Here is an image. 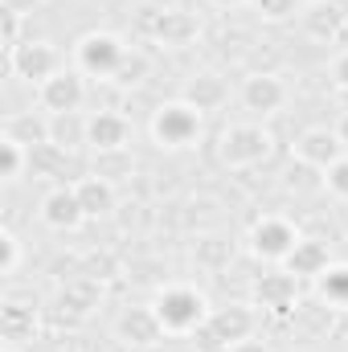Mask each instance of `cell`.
<instances>
[{
    "label": "cell",
    "instance_id": "obj_23",
    "mask_svg": "<svg viewBox=\"0 0 348 352\" xmlns=\"http://www.w3.org/2000/svg\"><path fill=\"white\" fill-rule=\"evenodd\" d=\"M332 78H336L340 87H348V50L336 58V62H332Z\"/></svg>",
    "mask_w": 348,
    "mask_h": 352
},
{
    "label": "cell",
    "instance_id": "obj_19",
    "mask_svg": "<svg viewBox=\"0 0 348 352\" xmlns=\"http://www.w3.org/2000/svg\"><path fill=\"white\" fill-rule=\"evenodd\" d=\"M254 4H259L262 16H270V21H283V16H291L299 8V0H254Z\"/></svg>",
    "mask_w": 348,
    "mask_h": 352
},
{
    "label": "cell",
    "instance_id": "obj_24",
    "mask_svg": "<svg viewBox=\"0 0 348 352\" xmlns=\"http://www.w3.org/2000/svg\"><path fill=\"white\" fill-rule=\"evenodd\" d=\"M230 352H262V349H259V344H250V340H242V344H234Z\"/></svg>",
    "mask_w": 348,
    "mask_h": 352
},
{
    "label": "cell",
    "instance_id": "obj_16",
    "mask_svg": "<svg viewBox=\"0 0 348 352\" xmlns=\"http://www.w3.org/2000/svg\"><path fill=\"white\" fill-rule=\"evenodd\" d=\"M0 156H4V180H21L25 173V164H33V148L29 144H21V140H12V135H4L0 140Z\"/></svg>",
    "mask_w": 348,
    "mask_h": 352
},
{
    "label": "cell",
    "instance_id": "obj_18",
    "mask_svg": "<svg viewBox=\"0 0 348 352\" xmlns=\"http://www.w3.org/2000/svg\"><path fill=\"white\" fill-rule=\"evenodd\" d=\"M221 98H226V87H221L217 78H209V74H205V78H197V82L188 87V102H193L197 111H209V107H213V102H221Z\"/></svg>",
    "mask_w": 348,
    "mask_h": 352
},
{
    "label": "cell",
    "instance_id": "obj_17",
    "mask_svg": "<svg viewBox=\"0 0 348 352\" xmlns=\"http://www.w3.org/2000/svg\"><path fill=\"white\" fill-rule=\"evenodd\" d=\"M320 291L332 307H348V266H328L320 274Z\"/></svg>",
    "mask_w": 348,
    "mask_h": 352
},
{
    "label": "cell",
    "instance_id": "obj_4",
    "mask_svg": "<svg viewBox=\"0 0 348 352\" xmlns=\"http://www.w3.org/2000/svg\"><path fill=\"white\" fill-rule=\"evenodd\" d=\"M8 66H12V74L17 78H25V82H45V78H54L58 70H66L62 66V54L50 45V41H21V45H12L8 50Z\"/></svg>",
    "mask_w": 348,
    "mask_h": 352
},
{
    "label": "cell",
    "instance_id": "obj_15",
    "mask_svg": "<svg viewBox=\"0 0 348 352\" xmlns=\"http://www.w3.org/2000/svg\"><path fill=\"white\" fill-rule=\"evenodd\" d=\"M209 324H213V332H221V340L234 349V344H242V340H246V332H250V324H254V320H250V311H238V307H234V311H217Z\"/></svg>",
    "mask_w": 348,
    "mask_h": 352
},
{
    "label": "cell",
    "instance_id": "obj_13",
    "mask_svg": "<svg viewBox=\"0 0 348 352\" xmlns=\"http://www.w3.org/2000/svg\"><path fill=\"white\" fill-rule=\"evenodd\" d=\"M74 192H78L87 217H94V213H111V209H115V188H111L107 176H83V180L74 184Z\"/></svg>",
    "mask_w": 348,
    "mask_h": 352
},
{
    "label": "cell",
    "instance_id": "obj_11",
    "mask_svg": "<svg viewBox=\"0 0 348 352\" xmlns=\"http://www.w3.org/2000/svg\"><path fill=\"white\" fill-rule=\"evenodd\" d=\"M41 217H45V226H54V230H74L87 213H83V201H78L74 188H54V192L45 197V205H41Z\"/></svg>",
    "mask_w": 348,
    "mask_h": 352
},
{
    "label": "cell",
    "instance_id": "obj_3",
    "mask_svg": "<svg viewBox=\"0 0 348 352\" xmlns=\"http://www.w3.org/2000/svg\"><path fill=\"white\" fill-rule=\"evenodd\" d=\"M152 135L160 148H188L201 135V111L193 102H168L152 115Z\"/></svg>",
    "mask_w": 348,
    "mask_h": 352
},
{
    "label": "cell",
    "instance_id": "obj_12",
    "mask_svg": "<svg viewBox=\"0 0 348 352\" xmlns=\"http://www.w3.org/2000/svg\"><path fill=\"white\" fill-rule=\"evenodd\" d=\"M87 131H90V119L83 115V111H70V115H50V144H54L58 152L87 144Z\"/></svg>",
    "mask_w": 348,
    "mask_h": 352
},
{
    "label": "cell",
    "instance_id": "obj_22",
    "mask_svg": "<svg viewBox=\"0 0 348 352\" xmlns=\"http://www.w3.org/2000/svg\"><path fill=\"white\" fill-rule=\"evenodd\" d=\"M17 33H21V12H17V8H4V41H8V50L21 45Z\"/></svg>",
    "mask_w": 348,
    "mask_h": 352
},
{
    "label": "cell",
    "instance_id": "obj_8",
    "mask_svg": "<svg viewBox=\"0 0 348 352\" xmlns=\"http://www.w3.org/2000/svg\"><path fill=\"white\" fill-rule=\"evenodd\" d=\"M295 156L303 160V164H312V168H320V173H328L345 152V140L336 135V131H328V127H312V131H303L299 135V144H295Z\"/></svg>",
    "mask_w": 348,
    "mask_h": 352
},
{
    "label": "cell",
    "instance_id": "obj_14",
    "mask_svg": "<svg viewBox=\"0 0 348 352\" xmlns=\"http://www.w3.org/2000/svg\"><path fill=\"white\" fill-rule=\"evenodd\" d=\"M291 274H324L328 270V250L320 246V242H312V238H299V246L291 250Z\"/></svg>",
    "mask_w": 348,
    "mask_h": 352
},
{
    "label": "cell",
    "instance_id": "obj_7",
    "mask_svg": "<svg viewBox=\"0 0 348 352\" xmlns=\"http://www.w3.org/2000/svg\"><path fill=\"white\" fill-rule=\"evenodd\" d=\"M250 246H254V254H262V258L287 263L291 250L299 246V230L291 221H283V217H262L259 226L250 230Z\"/></svg>",
    "mask_w": 348,
    "mask_h": 352
},
{
    "label": "cell",
    "instance_id": "obj_26",
    "mask_svg": "<svg viewBox=\"0 0 348 352\" xmlns=\"http://www.w3.org/2000/svg\"><path fill=\"white\" fill-rule=\"evenodd\" d=\"M213 4H242V0H213Z\"/></svg>",
    "mask_w": 348,
    "mask_h": 352
},
{
    "label": "cell",
    "instance_id": "obj_21",
    "mask_svg": "<svg viewBox=\"0 0 348 352\" xmlns=\"http://www.w3.org/2000/svg\"><path fill=\"white\" fill-rule=\"evenodd\" d=\"M0 246H4V263H0V270H4V274H12V270H17V258H21V242H17V234H12V230H4Z\"/></svg>",
    "mask_w": 348,
    "mask_h": 352
},
{
    "label": "cell",
    "instance_id": "obj_1",
    "mask_svg": "<svg viewBox=\"0 0 348 352\" xmlns=\"http://www.w3.org/2000/svg\"><path fill=\"white\" fill-rule=\"evenodd\" d=\"M205 307H209V303H205V295H201L197 287H164V291L156 295L152 316H156L160 332L184 336V332H193V328L205 324V316H209Z\"/></svg>",
    "mask_w": 348,
    "mask_h": 352
},
{
    "label": "cell",
    "instance_id": "obj_5",
    "mask_svg": "<svg viewBox=\"0 0 348 352\" xmlns=\"http://www.w3.org/2000/svg\"><path fill=\"white\" fill-rule=\"evenodd\" d=\"M37 98L45 107V115H70L87 102V87H83V70H58L54 78H45L37 87Z\"/></svg>",
    "mask_w": 348,
    "mask_h": 352
},
{
    "label": "cell",
    "instance_id": "obj_20",
    "mask_svg": "<svg viewBox=\"0 0 348 352\" xmlns=\"http://www.w3.org/2000/svg\"><path fill=\"white\" fill-rule=\"evenodd\" d=\"M328 188L336 197H348V156H340L332 168H328Z\"/></svg>",
    "mask_w": 348,
    "mask_h": 352
},
{
    "label": "cell",
    "instance_id": "obj_10",
    "mask_svg": "<svg viewBox=\"0 0 348 352\" xmlns=\"http://www.w3.org/2000/svg\"><path fill=\"white\" fill-rule=\"evenodd\" d=\"M242 102H246L254 115H270V111H279V107L287 102V87H283L274 74H254V78H246V87H242Z\"/></svg>",
    "mask_w": 348,
    "mask_h": 352
},
{
    "label": "cell",
    "instance_id": "obj_6",
    "mask_svg": "<svg viewBox=\"0 0 348 352\" xmlns=\"http://www.w3.org/2000/svg\"><path fill=\"white\" fill-rule=\"evenodd\" d=\"M266 148H270V135L254 127V123H238V127H230L226 135H221V156H226V164H234V168H246V164H259L262 156H266Z\"/></svg>",
    "mask_w": 348,
    "mask_h": 352
},
{
    "label": "cell",
    "instance_id": "obj_2",
    "mask_svg": "<svg viewBox=\"0 0 348 352\" xmlns=\"http://www.w3.org/2000/svg\"><path fill=\"white\" fill-rule=\"evenodd\" d=\"M123 62H127V45L115 33H87L74 45V70L90 78H115Z\"/></svg>",
    "mask_w": 348,
    "mask_h": 352
},
{
    "label": "cell",
    "instance_id": "obj_9",
    "mask_svg": "<svg viewBox=\"0 0 348 352\" xmlns=\"http://www.w3.org/2000/svg\"><path fill=\"white\" fill-rule=\"evenodd\" d=\"M127 135H131L127 115H119V111H98V115H90V131H87L90 148H98V152H119V148H127Z\"/></svg>",
    "mask_w": 348,
    "mask_h": 352
},
{
    "label": "cell",
    "instance_id": "obj_27",
    "mask_svg": "<svg viewBox=\"0 0 348 352\" xmlns=\"http://www.w3.org/2000/svg\"><path fill=\"white\" fill-rule=\"evenodd\" d=\"M303 352H307V349H303Z\"/></svg>",
    "mask_w": 348,
    "mask_h": 352
},
{
    "label": "cell",
    "instance_id": "obj_25",
    "mask_svg": "<svg viewBox=\"0 0 348 352\" xmlns=\"http://www.w3.org/2000/svg\"><path fill=\"white\" fill-rule=\"evenodd\" d=\"M336 135L345 140V148H348V115H345V119H340V127H336Z\"/></svg>",
    "mask_w": 348,
    "mask_h": 352
}]
</instances>
